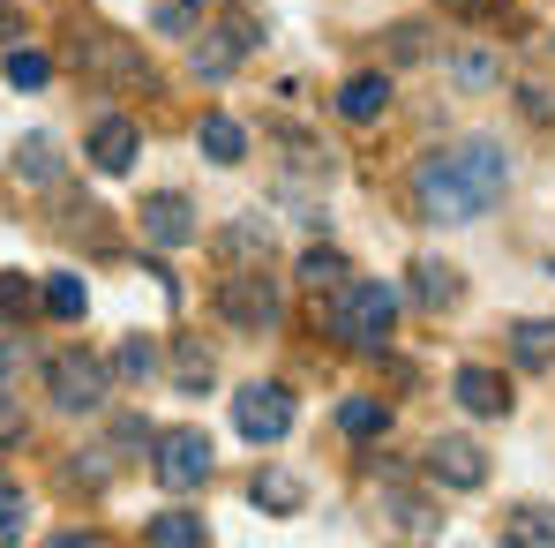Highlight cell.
Here are the masks:
<instances>
[{
	"label": "cell",
	"instance_id": "6da1fadb",
	"mask_svg": "<svg viewBox=\"0 0 555 548\" xmlns=\"http://www.w3.org/2000/svg\"><path fill=\"white\" fill-rule=\"evenodd\" d=\"M511 188V151L495 136H465L451 151H428L421 174H413V203L428 226H473L503 203Z\"/></svg>",
	"mask_w": 555,
	"mask_h": 548
},
{
	"label": "cell",
	"instance_id": "ba28073f",
	"mask_svg": "<svg viewBox=\"0 0 555 548\" xmlns=\"http://www.w3.org/2000/svg\"><path fill=\"white\" fill-rule=\"evenodd\" d=\"M83 158H91L105 181H120V174L143 158V128H135L128 113H105V120L91 128V143H83Z\"/></svg>",
	"mask_w": 555,
	"mask_h": 548
},
{
	"label": "cell",
	"instance_id": "4dcf8cb0",
	"mask_svg": "<svg viewBox=\"0 0 555 548\" xmlns=\"http://www.w3.org/2000/svg\"><path fill=\"white\" fill-rule=\"evenodd\" d=\"M173 368H181L188 391H203V383H210V354H203V346H181V361H173Z\"/></svg>",
	"mask_w": 555,
	"mask_h": 548
},
{
	"label": "cell",
	"instance_id": "7402d4cb",
	"mask_svg": "<svg viewBox=\"0 0 555 548\" xmlns=\"http://www.w3.org/2000/svg\"><path fill=\"white\" fill-rule=\"evenodd\" d=\"M83 308H91V285H83L76 271H53V278H46V316H61V323H76Z\"/></svg>",
	"mask_w": 555,
	"mask_h": 548
},
{
	"label": "cell",
	"instance_id": "d6a6232c",
	"mask_svg": "<svg viewBox=\"0 0 555 548\" xmlns=\"http://www.w3.org/2000/svg\"><path fill=\"white\" fill-rule=\"evenodd\" d=\"M0 444H23V406L0 391Z\"/></svg>",
	"mask_w": 555,
	"mask_h": 548
},
{
	"label": "cell",
	"instance_id": "7a4b0ae2",
	"mask_svg": "<svg viewBox=\"0 0 555 548\" xmlns=\"http://www.w3.org/2000/svg\"><path fill=\"white\" fill-rule=\"evenodd\" d=\"M390 323H398V285H383V278H346V285H338V308H331L338 346L375 354V346L390 339Z\"/></svg>",
	"mask_w": 555,
	"mask_h": 548
},
{
	"label": "cell",
	"instance_id": "484cf974",
	"mask_svg": "<svg viewBox=\"0 0 555 548\" xmlns=\"http://www.w3.org/2000/svg\"><path fill=\"white\" fill-rule=\"evenodd\" d=\"M23 526H30V496L15 481H0V541H15Z\"/></svg>",
	"mask_w": 555,
	"mask_h": 548
},
{
	"label": "cell",
	"instance_id": "8d00e7d4",
	"mask_svg": "<svg viewBox=\"0 0 555 548\" xmlns=\"http://www.w3.org/2000/svg\"><path fill=\"white\" fill-rule=\"evenodd\" d=\"M188 8H203V0H188Z\"/></svg>",
	"mask_w": 555,
	"mask_h": 548
},
{
	"label": "cell",
	"instance_id": "4316f807",
	"mask_svg": "<svg viewBox=\"0 0 555 548\" xmlns=\"http://www.w3.org/2000/svg\"><path fill=\"white\" fill-rule=\"evenodd\" d=\"M15 316H30V278L0 271V323H15Z\"/></svg>",
	"mask_w": 555,
	"mask_h": 548
},
{
	"label": "cell",
	"instance_id": "f546056e",
	"mask_svg": "<svg viewBox=\"0 0 555 548\" xmlns=\"http://www.w3.org/2000/svg\"><path fill=\"white\" fill-rule=\"evenodd\" d=\"M518 105H526V120H541V128L555 120V91L548 84H518Z\"/></svg>",
	"mask_w": 555,
	"mask_h": 548
},
{
	"label": "cell",
	"instance_id": "d590c367",
	"mask_svg": "<svg viewBox=\"0 0 555 548\" xmlns=\"http://www.w3.org/2000/svg\"><path fill=\"white\" fill-rule=\"evenodd\" d=\"M8 368H15V354H8V346H0V383H8Z\"/></svg>",
	"mask_w": 555,
	"mask_h": 548
},
{
	"label": "cell",
	"instance_id": "30bf717a",
	"mask_svg": "<svg viewBox=\"0 0 555 548\" xmlns=\"http://www.w3.org/2000/svg\"><path fill=\"white\" fill-rule=\"evenodd\" d=\"M76 61H83V68H98V76H120V84H143V91L158 84V76H151V68H143V61H135V53H128L120 38H105V30H91V38H76Z\"/></svg>",
	"mask_w": 555,
	"mask_h": 548
},
{
	"label": "cell",
	"instance_id": "8992f818",
	"mask_svg": "<svg viewBox=\"0 0 555 548\" xmlns=\"http://www.w3.org/2000/svg\"><path fill=\"white\" fill-rule=\"evenodd\" d=\"M233 429H241L248 444H278V436L293 429V391H285V383H248V391L233 398Z\"/></svg>",
	"mask_w": 555,
	"mask_h": 548
},
{
	"label": "cell",
	"instance_id": "1f68e13d",
	"mask_svg": "<svg viewBox=\"0 0 555 548\" xmlns=\"http://www.w3.org/2000/svg\"><path fill=\"white\" fill-rule=\"evenodd\" d=\"M390 38H398V46H390L398 61H421V53H428V30H421V23H398Z\"/></svg>",
	"mask_w": 555,
	"mask_h": 548
},
{
	"label": "cell",
	"instance_id": "2e32d148",
	"mask_svg": "<svg viewBox=\"0 0 555 548\" xmlns=\"http://www.w3.org/2000/svg\"><path fill=\"white\" fill-rule=\"evenodd\" d=\"M459 271H451V264H436V256H421V264H413V301H421V308H459Z\"/></svg>",
	"mask_w": 555,
	"mask_h": 548
},
{
	"label": "cell",
	"instance_id": "9c48e42d",
	"mask_svg": "<svg viewBox=\"0 0 555 548\" xmlns=\"http://www.w3.org/2000/svg\"><path fill=\"white\" fill-rule=\"evenodd\" d=\"M143 241H158V248H195V241H203L195 203H188V195H173V188L143 195Z\"/></svg>",
	"mask_w": 555,
	"mask_h": 548
},
{
	"label": "cell",
	"instance_id": "603a6c76",
	"mask_svg": "<svg viewBox=\"0 0 555 548\" xmlns=\"http://www.w3.org/2000/svg\"><path fill=\"white\" fill-rule=\"evenodd\" d=\"M0 76H8L15 91H46V84H53V61H46V53H30V46H8Z\"/></svg>",
	"mask_w": 555,
	"mask_h": 548
},
{
	"label": "cell",
	"instance_id": "7c38bea8",
	"mask_svg": "<svg viewBox=\"0 0 555 548\" xmlns=\"http://www.w3.org/2000/svg\"><path fill=\"white\" fill-rule=\"evenodd\" d=\"M195 143H203V158H210V166H241V158H248V128H241L233 113H203Z\"/></svg>",
	"mask_w": 555,
	"mask_h": 548
},
{
	"label": "cell",
	"instance_id": "e575fe53",
	"mask_svg": "<svg viewBox=\"0 0 555 548\" xmlns=\"http://www.w3.org/2000/svg\"><path fill=\"white\" fill-rule=\"evenodd\" d=\"M15 38H23V15H15V8L0 0V46H15Z\"/></svg>",
	"mask_w": 555,
	"mask_h": 548
},
{
	"label": "cell",
	"instance_id": "74e56055",
	"mask_svg": "<svg viewBox=\"0 0 555 548\" xmlns=\"http://www.w3.org/2000/svg\"><path fill=\"white\" fill-rule=\"evenodd\" d=\"M548 46H555V38H548Z\"/></svg>",
	"mask_w": 555,
	"mask_h": 548
},
{
	"label": "cell",
	"instance_id": "9a60e30c",
	"mask_svg": "<svg viewBox=\"0 0 555 548\" xmlns=\"http://www.w3.org/2000/svg\"><path fill=\"white\" fill-rule=\"evenodd\" d=\"M511 361H518V368H555V323H548V316L511 323Z\"/></svg>",
	"mask_w": 555,
	"mask_h": 548
},
{
	"label": "cell",
	"instance_id": "5b68a950",
	"mask_svg": "<svg viewBox=\"0 0 555 548\" xmlns=\"http://www.w3.org/2000/svg\"><path fill=\"white\" fill-rule=\"evenodd\" d=\"M218 316L241 323V331H271L278 323V278L248 271V264H241L233 278H218Z\"/></svg>",
	"mask_w": 555,
	"mask_h": 548
},
{
	"label": "cell",
	"instance_id": "83f0119b",
	"mask_svg": "<svg viewBox=\"0 0 555 548\" xmlns=\"http://www.w3.org/2000/svg\"><path fill=\"white\" fill-rule=\"evenodd\" d=\"M451 76H459L465 91H488V84H495V76H503V68H495V61H488V53H459V61H451Z\"/></svg>",
	"mask_w": 555,
	"mask_h": 548
},
{
	"label": "cell",
	"instance_id": "ffe728a7",
	"mask_svg": "<svg viewBox=\"0 0 555 548\" xmlns=\"http://www.w3.org/2000/svg\"><path fill=\"white\" fill-rule=\"evenodd\" d=\"M503 541H518V548H555V511H541V504H518V511L503 519Z\"/></svg>",
	"mask_w": 555,
	"mask_h": 548
},
{
	"label": "cell",
	"instance_id": "d6986e66",
	"mask_svg": "<svg viewBox=\"0 0 555 548\" xmlns=\"http://www.w3.org/2000/svg\"><path fill=\"white\" fill-rule=\"evenodd\" d=\"M218 248H225L233 264H271V226H263V218H233Z\"/></svg>",
	"mask_w": 555,
	"mask_h": 548
},
{
	"label": "cell",
	"instance_id": "836d02e7",
	"mask_svg": "<svg viewBox=\"0 0 555 548\" xmlns=\"http://www.w3.org/2000/svg\"><path fill=\"white\" fill-rule=\"evenodd\" d=\"M195 15H188V0H158V30H188Z\"/></svg>",
	"mask_w": 555,
	"mask_h": 548
},
{
	"label": "cell",
	"instance_id": "f1b7e54d",
	"mask_svg": "<svg viewBox=\"0 0 555 548\" xmlns=\"http://www.w3.org/2000/svg\"><path fill=\"white\" fill-rule=\"evenodd\" d=\"M113 368H120V375H128V383H143V375H151V368H158V354H151V346H143V339H128V346H120V354H113Z\"/></svg>",
	"mask_w": 555,
	"mask_h": 548
},
{
	"label": "cell",
	"instance_id": "ac0fdd59",
	"mask_svg": "<svg viewBox=\"0 0 555 548\" xmlns=\"http://www.w3.org/2000/svg\"><path fill=\"white\" fill-rule=\"evenodd\" d=\"M338 429H346V444H375V436H390V406L383 398H346Z\"/></svg>",
	"mask_w": 555,
	"mask_h": 548
},
{
	"label": "cell",
	"instance_id": "e0dca14e",
	"mask_svg": "<svg viewBox=\"0 0 555 548\" xmlns=\"http://www.w3.org/2000/svg\"><path fill=\"white\" fill-rule=\"evenodd\" d=\"M15 181L53 188V181H61V143H53V136H23V151H15Z\"/></svg>",
	"mask_w": 555,
	"mask_h": 548
},
{
	"label": "cell",
	"instance_id": "52a82bcc",
	"mask_svg": "<svg viewBox=\"0 0 555 548\" xmlns=\"http://www.w3.org/2000/svg\"><path fill=\"white\" fill-rule=\"evenodd\" d=\"M428 481L473 496V488H488V451L465 444V436H436V444H428Z\"/></svg>",
	"mask_w": 555,
	"mask_h": 548
},
{
	"label": "cell",
	"instance_id": "d4e9b609",
	"mask_svg": "<svg viewBox=\"0 0 555 548\" xmlns=\"http://www.w3.org/2000/svg\"><path fill=\"white\" fill-rule=\"evenodd\" d=\"M390 519H398V534H413V541H428V534H443V519H436L428 504H413V496H398V504H390Z\"/></svg>",
	"mask_w": 555,
	"mask_h": 548
},
{
	"label": "cell",
	"instance_id": "44dd1931",
	"mask_svg": "<svg viewBox=\"0 0 555 548\" xmlns=\"http://www.w3.org/2000/svg\"><path fill=\"white\" fill-rule=\"evenodd\" d=\"M203 534H210V526H203L195 511H158V519L143 526V541H151V548H195Z\"/></svg>",
	"mask_w": 555,
	"mask_h": 548
},
{
	"label": "cell",
	"instance_id": "5bb4252c",
	"mask_svg": "<svg viewBox=\"0 0 555 548\" xmlns=\"http://www.w3.org/2000/svg\"><path fill=\"white\" fill-rule=\"evenodd\" d=\"M248 496H256V511H271V519H293V511H300V496H308V488H300V481H293V473H285V466H263V473H256V481H248Z\"/></svg>",
	"mask_w": 555,
	"mask_h": 548
},
{
	"label": "cell",
	"instance_id": "277c9868",
	"mask_svg": "<svg viewBox=\"0 0 555 548\" xmlns=\"http://www.w3.org/2000/svg\"><path fill=\"white\" fill-rule=\"evenodd\" d=\"M46 391H53V406H61V413H98V406L113 398V375H105L98 354H53Z\"/></svg>",
	"mask_w": 555,
	"mask_h": 548
},
{
	"label": "cell",
	"instance_id": "3957f363",
	"mask_svg": "<svg viewBox=\"0 0 555 548\" xmlns=\"http://www.w3.org/2000/svg\"><path fill=\"white\" fill-rule=\"evenodd\" d=\"M151 473H158V488H173V496H188V488H203L210 481V466H218V451H210V436L203 429H166V436H151Z\"/></svg>",
	"mask_w": 555,
	"mask_h": 548
},
{
	"label": "cell",
	"instance_id": "4fadbf2b",
	"mask_svg": "<svg viewBox=\"0 0 555 548\" xmlns=\"http://www.w3.org/2000/svg\"><path fill=\"white\" fill-rule=\"evenodd\" d=\"M383 105H390V76H383V68H369V76H353V84L338 91V113H346L353 128H369V120H383Z\"/></svg>",
	"mask_w": 555,
	"mask_h": 548
},
{
	"label": "cell",
	"instance_id": "8fae6325",
	"mask_svg": "<svg viewBox=\"0 0 555 548\" xmlns=\"http://www.w3.org/2000/svg\"><path fill=\"white\" fill-rule=\"evenodd\" d=\"M451 391H459V406L465 413H473V421H503V413H511V383H503V375H495V368H459V383H451Z\"/></svg>",
	"mask_w": 555,
	"mask_h": 548
},
{
	"label": "cell",
	"instance_id": "cb8c5ba5",
	"mask_svg": "<svg viewBox=\"0 0 555 548\" xmlns=\"http://www.w3.org/2000/svg\"><path fill=\"white\" fill-rule=\"evenodd\" d=\"M346 278H353V264H346L338 248H308V256H300V285H315V293H338Z\"/></svg>",
	"mask_w": 555,
	"mask_h": 548
}]
</instances>
